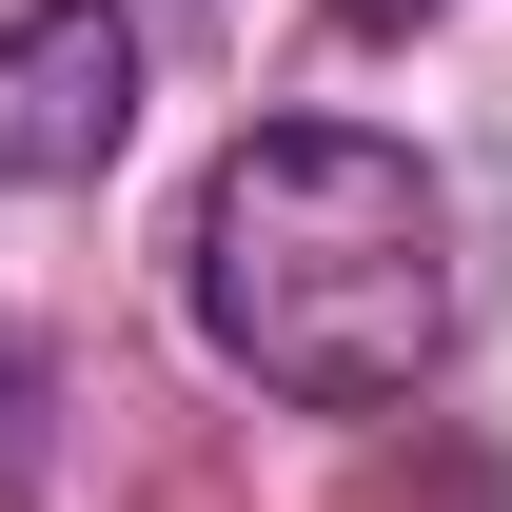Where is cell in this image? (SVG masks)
I'll return each mask as SVG.
<instances>
[{
  "mask_svg": "<svg viewBox=\"0 0 512 512\" xmlns=\"http://www.w3.org/2000/svg\"><path fill=\"white\" fill-rule=\"evenodd\" d=\"M335 20H355V40H394V20H434V0H335Z\"/></svg>",
  "mask_w": 512,
  "mask_h": 512,
  "instance_id": "3957f363",
  "label": "cell"
},
{
  "mask_svg": "<svg viewBox=\"0 0 512 512\" xmlns=\"http://www.w3.org/2000/svg\"><path fill=\"white\" fill-rule=\"evenodd\" d=\"M138 138V20L119 0H20L0 20V197H60Z\"/></svg>",
  "mask_w": 512,
  "mask_h": 512,
  "instance_id": "7a4b0ae2",
  "label": "cell"
},
{
  "mask_svg": "<svg viewBox=\"0 0 512 512\" xmlns=\"http://www.w3.org/2000/svg\"><path fill=\"white\" fill-rule=\"evenodd\" d=\"M178 296L217 335V375H256L276 414H394L473 335L453 178L375 119H256L217 138V178L178 217Z\"/></svg>",
  "mask_w": 512,
  "mask_h": 512,
  "instance_id": "6da1fadb",
  "label": "cell"
}]
</instances>
